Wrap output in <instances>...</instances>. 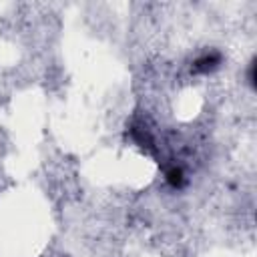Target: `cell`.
Wrapping results in <instances>:
<instances>
[{
	"instance_id": "3957f363",
	"label": "cell",
	"mask_w": 257,
	"mask_h": 257,
	"mask_svg": "<svg viewBox=\"0 0 257 257\" xmlns=\"http://www.w3.org/2000/svg\"><path fill=\"white\" fill-rule=\"evenodd\" d=\"M249 84L255 86V60H251L249 64Z\"/></svg>"
},
{
	"instance_id": "6da1fadb",
	"label": "cell",
	"mask_w": 257,
	"mask_h": 257,
	"mask_svg": "<svg viewBox=\"0 0 257 257\" xmlns=\"http://www.w3.org/2000/svg\"><path fill=\"white\" fill-rule=\"evenodd\" d=\"M219 64H221V54L217 50H211V52H205L203 56H199L193 62V70L199 72V74H207V72L215 70Z\"/></svg>"
},
{
	"instance_id": "7a4b0ae2",
	"label": "cell",
	"mask_w": 257,
	"mask_h": 257,
	"mask_svg": "<svg viewBox=\"0 0 257 257\" xmlns=\"http://www.w3.org/2000/svg\"><path fill=\"white\" fill-rule=\"evenodd\" d=\"M167 183L173 189H183L185 187V173H183V169H179V167L169 169L167 171Z\"/></svg>"
}]
</instances>
